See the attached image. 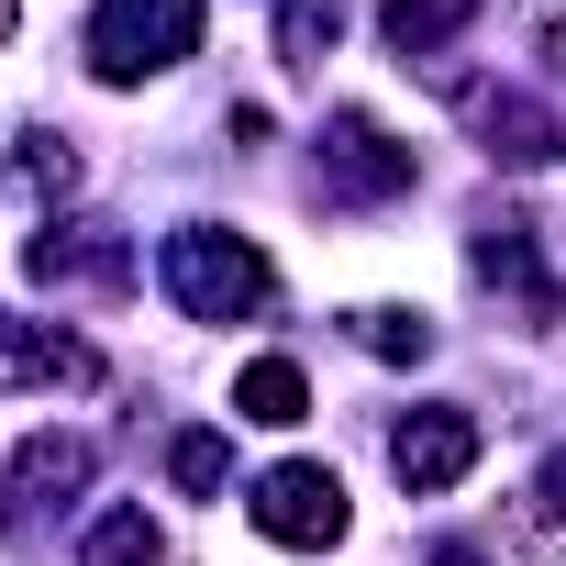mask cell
Instances as JSON below:
<instances>
[{"label": "cell", "mask_w": 566, "mask_h": 566, "mask_svg": "<svg viewBox=\"0 0 566 566\" xmlns=\"http://www.w3.org/2000/svg\"><path fill=\"white\" fill-rule=\"evenodd\" d=\"M467 266H478V290H489L522 334H544V323L566 312V290H555V266H544V233H533V222H478V233H467Z\"/></svg>", "instance_id": "cell-3"}, {"label": "cell", "mask_w": 566, "mask_h": 566, "mask_svg": "<svg viewBox=\"0 0 566 566\" xmlns=\"http://www.w3.org/2000/svg\"><path fill=\"white\" fill-rule=\"evenodd\" d=\"M422 167H411V145L378 123V112H334L323 123V200H356V211H378V200H400Z\"/></svg>", "instance_id": "cell-4"}, {"label": "cell", "mask_w": 566, "mask_h": 566, "mask_svg": "<svg viewBox=\"0 0 566 566\" xmlns=\"http://www.w3.org/2000/svg\"><path fill=\"white\" fill-rule=\"evenodd\" d=\"M533 500H544V533H555V544H566V444H555V455H544V478H533Z\"/></svg>", "instance_id": "cell-18"}, {"label": "cell", "mask_w": 566, "mask_h": 566, "mask_svg": "<svg viewBox=\"0 0 566 566\" xmlns=\"http://www.w3.org/2000/svg\"><path fill=\"white\" fill-rule=\"evenodd\" d=\"M156 555H167V533H156L145 500H112V511L78 533V566H156Z\"/></svg>", "instance_id": "cell-12"}, {"label": "cell", "mask_w": 566, "mask_h": 566, "mask_svg": "<svg viewBox=\"0 0 566 566\" xmlns=\"http://www.w3.org/2000/svg\"><path fill=\"white\" fill-rule=\"evenodd\" d=\"M312 411V378L290 367V356H255L244 378H233V422H266V433H290Z\"/></svg>", "instance_id": "cell-11"}, {"label": "cell", "mask_w": 566, "mask_h": 566, "mask_svg": "<svg viewBox=\"0 0 566 566\" xmlns=\"http://www.w3.org/2000/svg\"><path fill=\"white\" fill-rule=\"evenodd\" d=\"M334 45H345V0H277V67L312 78Z\"/></svg>", "instance_id": "cell-13"}, {"label": "cell", "mask_w": 566, "mask_h": 566, "mask_svg": "<svg viewBox=\"0 0 566 566\" xmlns=\"http://www.w3.org/2000/svg\"><path fill=\"white\" fill-rule=\"evenodd\" d=\"M178 56H200V0H101L90 12V78L101 90H145Z\"/></svg>", "instance_id": "cell-2"}, {"label": "cell", "mask_w": 566, "mask_h": 566, "mask_svg": "<svg viewBox=\"0 0 566 566\" xmlns=\"http://www.w3.org/2000/svg\"><path fill=\"white\" fill-rule=\"evenodd\" d=\"M12 178H23L34 200H67V189H78V145H67V134H23V156H12Z\"/></svg>", "instance_id": "cell-16"}, {"label": "cell", "mask_w": 566, "mask_h": 566, "mask_svg": "<svg viewBox=\"0 0 566 566\" xmlns=\"http://www.w3.org/2000/svg\"><path fill=\"white\" fill-rule=\"evenodd\" d=\"M156 277H167V301H178L189 323H255V312L277 301L266 244H255V233H233V222H178V233H167V255H156Z\"/></svg>", "instance_id": "cell-1"}, {"label": "cell", "mask_w": 566, "mask_h": 566, "mask_svg": "<svg viewBox=\"0 0 566 566\" xmlns=\"http://www.w3.org/2000/svg\"><path fill=\"white\" fill-rule=\"evenodd\" d=\"M90 467H101V444H90V433H34V444L12 455V522H45L56 500H78V489H90Z\"/></svg>", "instance_id": "cell-10"}, {"label": "cell", "mask_w": 566, "mask_h": 566, "mask_svg": "<svg viewBox=\"0 0 566 566\" xmlns=\"http://www.w3.org/2000/svg\"><path fill=\"white\" fill-rule=\"evenodd\" d=\"M345 334H356L378 367H422V356H433V323H422V312H400V301H367V312H345Z\"/></svg>", "instance_id": "cell-14"}, {"label": "cell", "mask_w": 566, "mask_h": 566, "mask_svg": "<svg viewBox=\"0 0 566 566\" xmlns=\"http://www.w3.org/2000/svg\"><path fill=\"white\" fill-rule=\"evenodd\" d=\"M23 266H34V290H134V244L112 222H45Z\"/></svg>", "instance_id": "cell-8"}, {"label": "cell", "mask_w": 566, "mask_h": 566, "mask_svg": "<svg viewBox=\"0 0 566 566\" xmlns=\"http://www.w3.org/2000/svg\"><path fill=\"white\" fill-rule=\"evenodd\" d=\"M433 566H489V555H478V544H444V555H433Z\"/></svg>", "instance_id": "cell-19"}, {"label": "cell", "mask_w": 566, "mask_h": 566, "mask_svg": "<svg viewBox=\"0 0 566 566\" xmlns=\"http://www.w3.org/2000/svg\"><path fill=\"white\" fill-rule=\"evenodd\" d=\"M90 378H101V356H90L78 334L0 312V400H12V389H90Z\"/></svg>", "instance_id": "cell-9"}, {"label": "cell", "mask_w": 566, "mask_h": 566, "mask_svg": "<svg viewBox=\"0 0 566 566\" xmlns=\"http://www.w3.org/2000/svg\"><path fill=\"white\" fill-rule=\"evenodd\" d=\"M478 444H489L478 411H467V400H433V411H411V422L389 433V478H400L411 500H444V489L478 467Z\"/></svg>", "instance_id": "cell-7"}, {"label": "cell", "mask_w": 566, "mask_h": 566, "mask_svg": "<svg viewBox=\"0 0 566 566\" xmlns=\"http://www.w3.org/2000/svg\"><path fill=\"white\" fill-rule=\"evenodd\" d=\"M12 34H23V0H0V45H12Z\"/></svg>", "instance_id": "cell-20"}, {"label": "cell", "mask_w": 566, "mask_h": 566, "mask_svg": "<svg viewBox=\"0 0 566 566\" xmlns=\"http://www.w3.org/2000/svg\"><path fill=\"white\" fill-rule=\"evenodd\" d=\"M244 522H255L266 544H345V478L312 467V455H290V467H266V478H255Z\"/></svg>", "instance_id": "cell-5"}, {"label": "cell", "mask_w": 566, "mask_h": 566, "mask_svg": "<svg viewBox=\"0 0 566 566\" xmlns=\"http://www.w3.org/2000/svg\"><path fill=\"white\" fill-rule=\"evenodd\" d=\"M467 12H478V0H389L378 23H389V45H400V56H444V45L467 34Z\"/></svg>", "instance_id": "cell-15"}, {"label": "cell", "mask_w": 566, "mask_h": 566, "mask_svg": "<svg viewBox=\"0 0 566 566\" xmlns=\"http://www.w3.org/2000/svg\"><path fill=\"white\" fill-rule=\"evenodd\" d=\"M455 112H467V134L489 145V167H522V178H533V167H555V156H566V123H555L533 90H489V78H467V90H455Z\"/></svg>", "instance_id": "cell-6"}, {"label": "cell", "mask_w": 566, "mask_h": 566, "mask_svg": "<svg viewBox=\"0 0 566 566\" xmlns=\"http://www.w3.org/2000/svg\"><path fill=\"white\" fill-rule=\"evenodd\" d=\"M167 478H178L189 500H211V489L233 478V444H222V433H178V444H167Z\"/></svg>", "instance_id": "cell-17"}]
</instances>
